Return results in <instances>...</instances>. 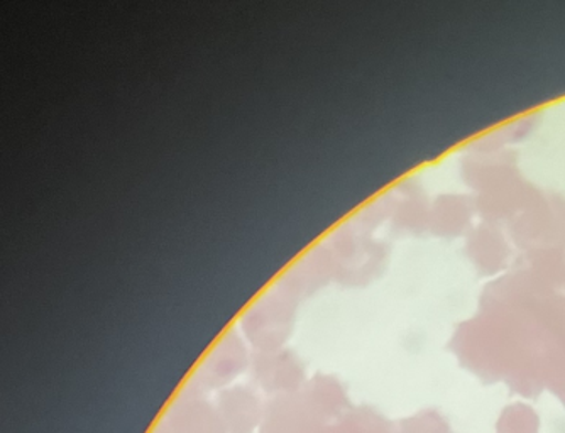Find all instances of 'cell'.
Returning <instances> with one entry per match:
<instances>
[{
  "mask_svg": "<svg viewBox=\"0 0 565 433\" xmlns=\"http://www.w3.org/2000/svg\"><path fill=\"white\" fill-rule=\"evenodd\" d=\"M399 433H454L450 423L434 410L418 413L412 419L399 420Z\"/></svg>",
  "mask_w": 565,
  "mask_h": 433,
  "instance_id": "obj_7",
  "label": "cell"
},
{
  "mask_svg": "<svg viewBox=\"0 0 565 433\" xmlns=\"http://www.w3.org/2000/svg\"><path fill=\"white\" fill-rule=\"evenodd\" d=\"M258 433H332V425L297 393L268 400Z\"/></svg>",
  "mask_w": 565,
  "mask_h": 433,
  "instance_id": "obj_1",
  "label": "cell"
},
{
  "mask_svg": "<svg viewBox=\"0 0 565 433\" xmlns=\"http://www.w3.org/2000/svg\"><path fill=\"white\" fill-rule=\"evenodd\" d=\"M301 397L307 403L322 416L330 425L338 422L352 409L348 394L341 384L330 378H316L310 383H305Z\"/></svg>",
  "mask_w": 565,
  "mask_h": 433,
  "instance_id": "obj_4",
  "label": "cell"
},
{
  "mask_svg": "<svg viewBox=\"0 0 565 433\" xmlns=\"http://www.w3.org/2000/svg\"><path fill=\"white\" fill-rule=\"evenodd\" d=\"M161 423L170 433H227L215 404L193 390L171 404Z\"/></svg>",
  "mask_w": 565,
  "mask_h": 433,
  "instance_id": "obj_3",
  "label": "cell"
},
{
  "mask_svg": "<svg viewBox=\"0 0 565 433\" xmlns=\"http://www.w3.org/2000/svg\"><path fill=\"white\" fill-rule=\"evenodd\" d=\"M332 433H399L398 422H390L367 406L351 409L332 425Z\"/></svg>",
  "mask_w": 565,
  "mask_h": 433,
  "instance_id": "obj_5",
  "label": "cell"
},
{
  "mask_svg": "<svg viewBox=\"0 0 565 433\" xmlns=\"http://www.w3.org/2000/svg\"><path fill=\"white\" fill-rule=\"evenodd\" d=\"M151 433H170V432H168L167 426H164L163 423L160 422V423H158L157 429L152 430Z\"/></svg>",
  "mask_w": 565,
  "mask_h": 433,
  "instance_id": "obj_8",
  "label": "cell"
},
{
  "mask_svg": "<svg viewBox=\"0 0 565 433\" xmlns=\"http://www.w3.org/2000/svg\"><path fill=\"white\" fill-rule=\"evenodd\" d=\"M266 403L256 391L244 387L225 388L214 401L227 433H258L265 419Z\"/></svg>",
  "mask_w": 565,
  "mask_h": 433,
  "instance_id": "obj_2",
  "label": "cell"
},
{
  "mask_svg": "<svg viewBox=\"0 0 565 433\" xmlns=\"http://www.w3.org/2000/svg\"><path fill=\"white\" fill-rule=\"evenodd\" d=\"M541 420L526 404H511L498 420L497 433H539Z\"/></svg>",
  "mask_w": 565,
  "mask_h": 433,
  "instance_id": "obj_6",
  "label": "cell"
}]
</instances>
